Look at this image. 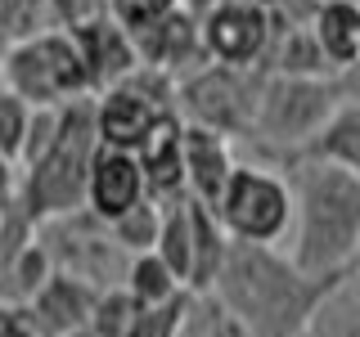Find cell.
<instances>
[{
  "label": "cell",
  "instance_id": "5",
  "mask_svg": "<svg viewBox=\"0 0 360 337\" xmlns=\"http://www.w3.org/2000/svg\"><path fill=\"white\" fill-rule=\"evenodd\" d=\"M5 90H14L27 108H72L82 99H95L86 59L77 50L72 32L54 27L32 41H18L5 50Z\"/></svg>",
  "mask_w": 360,
  "mask_h": 337
},
{
  "label": "cell",
  "instance_id": "6",
  "mask_svg": "<svg viewBox=\"0 0 360 337\" xmlns=\"http://www.w3.org/2000/svg\"><path fill=\"white\" fill-rule=\"evenodd\" d=\"M212 211L221 216L230 243L284 247L292 234V185L266 162H239Z\"/></svg>",
  "mask_w": 360,
  "mask_h": 337
},
{
  "label": "cell",
  "instance_id": "27",
  "mask_svg": "<svg viewBox=\"0 0 360 337\" xmlns=\"http://www.w3.org/2000/svg\"><path fill=\"white\" fill-rule=\"evenodd\" d=\"M50 9H54V22H59L63 32H72L90 18L108 14V0H50Z\"/></svg>",
  "mask_w": 360,
  "mask_h": 337
},
{
  "label": "cell",
  "instance_id": "13",
  "mask_svg": "<svg viewBox=\"0 0 360 337\" xmlns=\"http://www.w3.org/2000/svg\"><path fill=\"white\" fill-rule=\"evenodd\" d=\"M243 157L234 153V140L207 126H185V176H189V198L217 207V198L225 194L234 166Z\"/></svg>",
  "mask_w": 360,
  "mask_h": 337
},
{
  "label": "cell",
  "instance_id": "23",
  "mask_svg": "<svg viewBox=\"0 0 360 337\" xmlns=\"http://www.w3.org/2000/svg\"><path fill=\"white\" fill-rule=\"evenodd\" d=\"M135 315H140V301H135L127 288H108V292H99V301H95L90 333L95 337H127Z\"/></svg>",
  "mask_w": 360,
  "mask_h": 337
},
{
  "label": "cell",
  "instance_id": "32",
  "mask_svg": "<svg viewBox=\"0 0 360 337\" xmlns=\"http://www.w3.org/2000/svg\"><path fill=\"white\" fill-rule=\"evenodd\" d=\"M72 337H95V333H90V329H86V333H72Z\"/></svg>",
  "mask_w": 360,
  "mask_h": 337
},
{
  "label": "cell",
  "instance_id": "26",
  "mask_svg": "<svg viewBox=\"0 0 360 337\" xmlns=\"http://www.w3.org/2000/svg\"><path fill=\"white\" fill-rule=\"evenodd\" d=\"M189 329H194V337H257L239 315H230L217 297H198L194 324H189Z\"/></svg>",
  "mask_w": 360,
  "mask_h": 337
},
{
  "label": "cell",
  "instance_id": "10",
  "mask_svg": "<svg viewBox=\"0 0 360 337\" xmlns=\"http://www.w3.org/2000/svg\"><path fill=\"white\" fill-rule=\"evenodd\" d=\"M72 41H77V50H82V59H86V72H90L95 95L122 86L127 77L140 72V63H144L135 37L112 14H99V18L82 22V27H72Z\"/></svg>",
  "mask_w": 360,
  "mask_h": 337
},
{
  "label": "cell",
  "instance_id": "21",
  "mask_svg": "<svg viewBox=\"0 0 360 337\" xmlns=\"http://www.w3.org/2000/svg\"><path fill=\"white\" fill-rule=\"evenodd\" d=\"M162 216H167V207H158L153 198H144L140 207L127 211L122 220H112L108 230H112V239H117V247H122L127 256H144V252H153V247H158Z\"/></svg>",
  "mask_w": 360,
  "mask_h": 337
},
{
  "label": "cell",
  "instance_id": "2",
  "mask_svg": "<svg viewBox=\"0 0 360 337\" xmlns=\"http://www.w3.org/2000/svg\"><path fill=\"white\" fill-rule=\"evenodd\" d=\"M292 234L284 252L315 279H347L360 265V176L302 153L284 162Z\"/></svg>",
  "mask_w": 360,
  "mask_h": 337
},
{
  "label": "cell",
  "instance_id": "25",
  "mask_svg": "<svg viewBox=\"0 0 360 337\" xmlns=\"http://www.w3.org/2000/svg\"><path fill=\"white\" fill-rule=\"evenodd\" d=\"M27 131H32V108L22 104L14 90H0V153H9V157L22 162Z\"/></svg>",
  "mask_w": 360,
  "mask_h": 337
},
{
  "label": "cell",
  "instance_id": "16",
  "mask_svg": "<svg viewBox=\"0 0 360 337\" xmlns=\"http://www.w3.org/2000/svg\"><path fill=\"white\" fill-rule=\"evenodd\" d=\"M311 157L360 176V99H342V108L333 112L329 126L320 131V140L311 144Z\"/></svg>",
  "mask_w": 360,
  "mask_h": 337
},
{
  "label": "cell",
  "instance_id": "24",
  "mask_svg": "<svg viewBox=\"0 0 360 337\" xmlns=\"http://www.w3.org/2000/svg\"><path fill=\"white\" fill-rule=\"evenodd\" d=\"M176 9H185V5H180V0H108V14L117 18L131 37L158 27V22H162L167 14H176Z\"/></svg>",
  "mask_w": 360,
  "mask_h": 337
},
{
  "label": "cell",
  "instance_id": "17",
  "mask_svg": "<svg viewBox=\"0 0 360 337\" xmlns=\"http://www.w3.org/2000/svg\"><path fill=\"white\" fill-rule=\"evenodd\" d=\"M131 292L140 306H162V301H176V297H185V284L176 279V270L162 261L158 252H144V256H131V265H127V284H122Z\"/></svg>",
  "mask_w": 360,
  "mask_h": 337
},
{
  "label": "cell",
  "instance_id": "4",
  "mask_svg": "<svg viewBox=\"0 0 360 337\" xmlns=\"http://www.w3.org/2000/svg\"><path fill=\"white\" fill-rule=\"evenodd\" d=\"M342 81L338 77H279L266 72L262 99H257V121L248 140L279 153L284 162L311 153L329 117L342 108Z\"/></svg>",
  "mask_w": 360,
  "mask_h": 337
},
{
  "label": "cell",
  "instance_id": "15",
  "mask_svg": "<svg viewBox=\"0 0 360 337\" xmlns=\"http://www.w3.org/2000/svg\"><path fill=\"white\" fill-rule=\"evenodd\" d=\"M311 32L320 41L333 77L360 67V0H324L311 18Z\"/></svg>",
  "mask_w": 360,
  "mask_h": 337
},
{
  "label": "cell",
  "instance_id": "11",
  "mask_svg": "<svg viewBox=\"0 0 360 337\" xmlns=\"http://www.w3.org/2000/svg\"><path fill=\"white\" fill-rule=\"evenodd\" d=\"M144 198H149V185H144L140 153L99 149L95 166H90V180H86V211L90 216L112 225V220L127 216V211H135Z\"/></svg>",
  "mask_w": 360,
  "mask_h": 337
},
{
  "label": "cell",
  "instance_id": "9",
  "mask_svg": "<svg viewBox=\"0 0 360 337\" xmlns=\"http://www.w3.org/2000/svg\"><path fill=\"white\" fill-rule=\"evenodd\" d=\"M198 27H202L207 63L266 72L279 37V14L275 0H221L207 14H198Z\"/></svg>",
  "mask_w": 360,
  "mask_h": 337
},
{
  "label": "cell",
  "instance_id": "8",
  "mask_svg": "<svg viewBox=\"0 0 360 337\" xmlns=\"http://www.w3.org/2000/svg\"><path fill=\"white\" fill-rule=\"evenodd\" d=\"M41 243H45V252H50V261H54L59 275L82 279V284H90L95 292H108V288L127 284L131 256L117 247L108 225L99 216H90V211H72V216L45 220Z\"/></svg>",
  "mask_w": 360,
  "mask_h": 337
},
{
  "label": "cell",
  "instance_id": "30",
  "mask_svg": "<svg viewBox=\"0 0 360 337\" xmlns=\"http://www.w3.org/2000/svg\"><path fill=\"white\" fill-rule=\"evenodd\" d=\"M180 5L189 9V14H207L212 5H221V0H180Z\"/></svg>",
  "mask_w": 360,
  "mask_h": 337
},
{
  "label": "cell",
  "instance_id": "7",
  "mask_svg": "<svg viewBox=\"0 0 360 337\" xmlns=\"http://www.w3.org/2000/svg\"><path fill=\"white\" fill-rule=\"evenodd\" d=\"M266 72L248 67H225V63H202L198 72L180 77L176 90V112L185 126H207L230 135L234 144L252 135L257 121V99H262Z\"/></svg>",
  "mask_w": 360,
  "mask_h": 337
},
{
  "label": "cell",
  "instance_id": "31",
  "mask_svg": "<svg viewBox=\"0 0 360 337\" xmlns=\"http://www.w3.org/2000/svg\"><path fill=\"white\" fill-rule=\"evenodd\" d=\"M0 90H5V45H0Z\"/></svg>",
  "mask_w": 360,
  "mask_h": 337
},
{
  "label": "cell",
  "instance_id": "3",
  "mask_svg": "<svg viewBox=\"0 0 360 337\" xmlns=\"http://www.w3.org/2000/svg\"><path fill=\"white\" fill-rule=\"evenodd\" d=\"M99 149L104 144H99V131H95V99L63 108L59 131L45 144V153L22 166L18 198L27 202V211L41 225L72 216V211H86V180H90V166H95Z\"/></svg>",
  "mask_w": 360,
  "mask_h": 337
},
{
  "label": "cell",
  "instance_id": "33",
  "mask_svg": "<svg viewBox=\"0 0 360 337\" xmlns=\"http://www.w3.org/2000/svg\"><path fill=\"white\" fill-rule=\"evenodd\" d=\"M189 324H194V319H189ZM185 337H194V329H189V333H185Z\"/></svg>",
  "mask_w": 360,
  "mask_h": 337
},
{
  "label": "cell",
  "instance_id": "22",
  "mask_svg": "<svg viewBox=\"0 0 360 337\" xmlns=\"http://www.w3.org/2000/svg\"><path fill=\"white\" fill-rule=\"evenodd\" d=\"M194 306H198L194 292H185L176 301H162V306H140L127 337H185L189 319H194Z\"/></svg>",
  "mask_w": 360,
  "mask_h": 337
},
{
  "label": "cell",
  "instance_id": "1",
  "mask_svg": "<svg viewBox=\"0 0 360 337\" xmlns=\"http://www.w3.org/2000/svg\"><path fill=\"white\" fill-rule=\"evenodd\" d=\"M338 284L342 279L307 275L284 247L234 243L212 297L239 315L257 337H311L315 315Z\"/></svg>",
  "mask_w": 360,
  "mask_h": 337
},
{
  "label": "cell",
  "instance_id": "28",
  "mask_svg": "<svg viewBox=\"0 0 360 337\" xmlns=\"http://www.w3.org/2000/svg\"><path fill=\"white\" fill-rule=\"evenodd\" d=\"M0 337H37L22 306H0Z\"/></svg>",
  "mask_w": 360,
  "mask_h": 337
},
{
  "label": "cell",
  "instance_id": "29",
  "mask_svg": "<svg viewBox=\"0 0 360 337\" xmlns=\"http://www.w3.org/2000/svg\"><path fill=\"white\" fill-rule=\"evenodd\" d=\"M18 189H22V162L9 157V153H0V202L18 198Z\"/></svg>",
  "mask_w": 360,
  "mask_h": 337
},
{
  "label": "cell",
  "instance_id": "18",
  "mask_svg": "<svg viewBox=\"0 0 360 337\" xmlns=\"http://www.w3.org/2000/svg\"><path fill=\"white\" fill-rule=\"evenodd\" d=\"M311 337H360V279H356V270L324 297V306L311 324Z\"/></svg>",
  "mask_w": 360,
  "mask_h": 337
},
{
  "label": "cell",
  "instance_id": "20",
  "mask_svg": "<svg viewBox=\"0 0 360 337\" xmlns=\"http://www.w3.org/2000/svg\"><path fill=\"white\" fill-rule=\"evenodd\" d=\"M54 9L50 0H0V45H18V41H32L41 32H54Z\"/></svg>",
  "mask_w": 360,
  "mask_h": 337
},
{
  "label": "cell",
  "instance_id": "19",
  "mask_svg": "<svg viewBox=\"0 0 360 337\" xmlns=\"http://www.w3.org/2000/svg\"><path fill=\"white\" fill-rule=\"evenodd\" d=\"M153 252L162 256V261L176 270V279L189 288V270H194V211H189V202L167 207L162 234H158V247H153Z\"/></svg>",
  "mask_w": 360,
  "mask_h": 337
},
{
  "label": "cell",
  "instance_id": "12",
  "mask_svg": "<svg viewBox=\"0 0 360 337\" xmlns=\"http://www.w3.org/2000/svg\"><path fill=\"white\" fill-rule=\"evenodd\" d=\"M95 301H99V292L90 288V284H82V279L59 275V270H54V275L45 279V288L22 310H27L37 337H72V333H86L90 329Z\"/></svg>",
  "mask_w": 360,
  "mask_h": 337
},
{
  "label": "cell",
  "instance_id": "14",
  "mask_svg": "<svg viewBox=\"0 0 360 337\" xmlns=\"http://www.w3.org/2000/svg\"><path fill=\"white\" fill-rule=\"evenodd\" d=\"M144 166V185L158 207H180L189 202V176H185V121H167L162 131L144 144L140 153Z\"/></svg>",
  "mask_w": 360,
  "mask_h": 337
}]
</instances>
